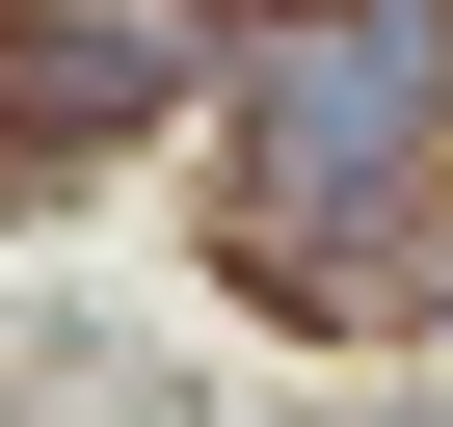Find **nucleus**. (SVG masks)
Instances as JSON below:
<instances>
[{
  "instance_id": "obj_1",
  "label": "nucleus",
  "mask_w": 453,
  "mask_h": 427,
  "mask_svg": "<svg viewBox=\"0 0 453 427\" xmlns=\"http://www.w3.org/2000/svg\"><path fill=\"white\" fill-rule=\"evenodd\" d=\"M426 107H453V0H320V27L267 54V107H241V160H267V268L347 241V214L426 160Z\"/></svg>"
},
{
  "instance_id": "obj_2",
  "label": "nucleus",
  "mask_w": 453,
  "mask_h": 427,
  "mask_svg": "<svg viewBox=\"0 0 453 427\" xmlns=\"http://www.w3.org/2000/svg\"><path fill=\"white\" fill-rule=\"evenodd\" d=\"M160 81H187V0H27V54H0L27 134H134Z\"/></svg>"
}]
</instances>
